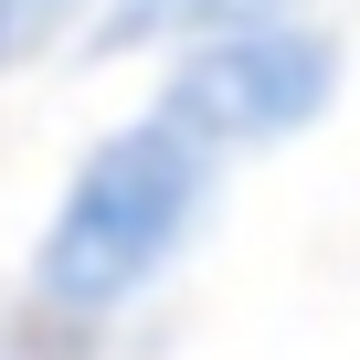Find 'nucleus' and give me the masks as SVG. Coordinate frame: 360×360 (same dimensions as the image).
Segmentation results:
<instances>
[{"instance_id":"1","label":"nucleus","mask_w":360,"mask_h":360,"mask_svg":"<svg viewBox=\"0 0 360 360\" xmlns=\"http://www.w3.org/2000/svg\"><path fill=\"white\" fill-rule=\"evenodd\" d=\"M202 212H212V148H191L169 117H138V127L96 138L85 169L64 180L53 233L32 255V297L53 318H117L148 276L180 265Z\"/></svg>"},{"instance_id":"2","label":"nucleus","mask_w":360,"mask_h":360,"mask_svg":"<svg viewBox=\"0 0 360 360\" xmlns=\"http://www.w3.org/2000/svg\"><path fill=\"white\" fill-rule=\"evenodd\" d=\"M328 96H339V43L307 32V22H255V32L191 43V53L169 64V85H159L148 117H169L191 148L223 159V148L297 138L307 117H328Z\"/></svg>"},{"instance_id":"3","label":"nucleus","mask_w":360,"mask_h":360,"mask_svg":"<svg viewBox=\"0 0 360 360\" xmlns=\"http://www.w3.org/2000/svg\"><path fill=\"white\" fill-rule=\"evenodd\" d=\"M255 22H276V0H106L96 43H159V32L223 43V32H255Z\"/></svg>"},{"instance_id":"4","label":"nucleus","mask_w":360,"mask_h":360,"mask_svg":"<svg viewBox=\"0 0 360 360\" xmlns=\"http://www.w3.org/2000/svg\"><path fill=\"white\" fill-rule=\"evenodd\" d=\"M64 22H75V0H0V75H11L22 53H43Z\"/></svg>"},{"instance_id":"5","label":"nucleus","mask_w":360,"mask_h":360,"mask_svg":"<svg viewBox=\"0 0 360 360\" xmlns=\"http://www.w3.org/2000/svg\"><path fill=\"white\" fill-rule=\"evenodd\" d=\"M75 11H85V0H75ZM96 11H106V0H96Z\"/></svg>"}]
</instances>
